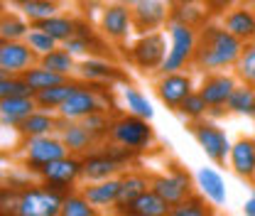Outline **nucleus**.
I'll return each mask as SVG.
<instances>
[{"label":"nucleus","mask_w":255,"mask_h":216,"mask_svg":"<svg viewBox=\"0 0 255 216\" xmlns=\"http://www.w3.org/2000/svg\"><path fill=\"white\" fill-rule=\"evenodd\" d=\"M226 111L231 113H241V116H255V91L253 86L248 84H241L236 86L228 103H226Z\"/></svg>","instance_id":"c756f323"},{"label":"nucleus","mask_w":255,"mask_h":216,"mask_svg":"<svg viewBox=\"0 0 255 216\" xmlns=\"http://www.w3.org/2000/svg\"><path fill=\"white\" fill-rule=\"evenodd\" d=\"M101 209H96L94 204L79 192H69L66 197H64V204H62V212L59 216H98Z\"/></svg>","instance_id":"72a5a7b5"},{"label":"nucleus","mask_w":255,"mask_h":216,"mask_svg":"<svg viewBox=\"0 0 255 216\" xmlns=\"http://www.w3.org/2000/svg\"><path fill=\"white\" fill-rule=\"evenodd\" d=\"M17 7H20L22 17H27L32 25L39 22V20H47V17L57 15V10H59L57 0H25V2H20Z\"/></svg>","instance_id":"473e14b6"},{"label":"nucleus","mask_w":255,"mask_h":216,"mask_svg":"<svg viewBox=\"0 0 255 216\" xmlns=\"http://www.w3.org/2000/svg\"><path fill=\"white\" fill-rule=\"evenodd\" d=\"M167 216H214V207L206 202L204 194H191L184 202L174 204Z\"/></svg>","instance_id":"7c9ffc66"},{"label":"nucleus","mask_w":255,"mask_h":216,"mask_svg":"<svg viewBox=\"0 0 255 216\" xmlns=\"http://www.w3.org/2000/svg\"><path fill=\"white\" fill-rule=\"evenodd\" d=\"M236 86H238L236 76H231V74H223V71L206 74L201 86H199V93L209 103V113H214V116L223 113V108H226V103H228V98H231V93H233Z\"/></svg>","instance_id":"9b49d317"},{"label":"nucleus","mask_w":255,"mask_h":216,"mask_svg":"<svg viewBox=\"0 0 255 216\" xmlns=\"http://www.w3.org/2000/svg\"><path fill=\"white\" fill-rule=\"evenodd\" d=\"M123 98H126L128 113H135V116H140V118H147V121L155 116V111H152V106H150L147 96H142V93L137 91V89L126 86V89H123Z\"/></svg>","instance_id":"e433bc0d"},{"label":"nucleus","mask_w":255,"mask_h":216,"mask_svg":"<svg viewBox=\"0 0 255 216\" xmlns=\"http://www.w3.org/2000/svg\"><path fill=\"white\" fill-rule=\"evenodd\" d=\"M76 86H79V84H74V81H64V84H57V86H52V89L37 91L34 93V101H37V106H39L42 111H59L64 101L76 91Z\"/></svg>","instance_id":"a878e982"},{"label":"nucleus","mask_w":255,"mask_h":216,"mask_svg":"<svg viewBox=\"0 0 255 216\" xmlns=\"http://www.w3.org/2000/svg\"><path fill=\"white\" fill-rule=\"evenodd\" d=\"M25 42L30 44V49L37 54V57H44V54H49V52H54L57 49V39L49 34V32H44V30H39V27H34L32 25L30 32H27V37H25Z\"/></svg>","instance_id":"c9c22d12"},{"label":"nucleus","mask_w":255,"mask_h":216,"mask_svg":"<svg viewBox=\"0 0 255 216\" xmlns=\"http://www.w3.org/2000/svg\"><path fill=\"white\" fill-rule=\"evenodd\" d=\"M7 194L10 202L2 199V216H59L64 204V194L49 189L47 185L25 187L17 192L10 189Z\"/></svg>","instance_id":"f03ea898"},{"label":"nucleus","mask_w":255,"mask_h":216,"mask_svg":"<svg viewBox=\"0 0 255 216\" xmlns=\"http://www.w3.org/2000/svg\"><path fill=\"white\" fill-rule=\"evenodd\" d=\"M37 101L34 96H15V98H0V118L2 125L17 128L25 118H30L32 113L37 111Z\"/></svg>","instance_id":"412c9836"},{"label":"nucleus","mask_w":255,"mask_h":216,"mask_svg":"<svg viewBox=\"0 0 255 216\" xmlns=\"http://www.w3.org/2000/svg\"><path fill=\"white\" fill-rule=\"evenodd\" d=\"M130 30H132V12H130V5L128 2L108 5L101 12V32L108 39L123 42L128 34H130Z\"/></svg>","instance_id":"dca6fc26"},{"label":"nucleus","mask_w":255,"mask_h":216,"mask_svg":"<svg viewBox=\"0 0 255 216\" xmlns=\"http://www.w3.org/2000/svg\"><path fill=\"white\" fill-rule=\"evenodd\" d=\"M196 185L201 189V194H204L209 202H214L216 207L226 204V199H228V194H226V182H223V177L214 170V167H201V170L196 172Z\"/></svg>","instance_id":"5701e85b"},{"label":"nucleus","mask_w":255,"mask_h":216,"mask_svg":"<svg viewBox=\"0 0 255 216\" xmlns=\"http://www.w3.org/2000/svg\"><path fill=\"white\" fill-rule=\"evenodd\" d=\"M132 12V27L137 32H155L157 27L167 25V20L172 17V10L167 2L159 0H137L130 5Z\"/></svg>","instance_id":"4468645a"},{"label":"nucleus","mask_w":255,"mask_h":216,"mask_svg":"<svg viewBox=\"0 0 255 216\" xmlns=\"http://www.w3.org/2000/svg\"><path fill=\"white\" fill-rule=\"evenodd\" d=\"M179 2H199V0H179Z\"/></svg>","instance_id":"49530a36"},{"label":"nucleus","mask_w":255,"mask_h":216,"mask_svg":"<svg viewBox=\"0 0 255 216\" xmlns=\"http://www.w3.org/2000/svg\"><path fill=\"white\" fill-rule=\"evenodd\" d=\"M150 189L152 192H157L159 197L169 204V207H174V204H179V202H184L187 197L194 194V187H191V177L184 172V170H179L177 165H172L164 175H157V177H152L150 180Z\"/></svg>","instance_id":"1a4fd4ad"},{"label":"nucleus","mask_w":255,"mask_h":216,"mask_svg":"<svg viewBox=\"0 0 255 216\" xmlns=\"http://www.w3.org/2000/svg\"><path fill=\"white\" fill-rule=\"evenodd\" d=\"M57 130H59V138L64 140L66 150L71 155H89L91 148L98 143L94 135H91V130L81 121H66V118L59 116V128Z\"/></svg>","instance_id":"a211bd4d"},{"label":"nucleus","mask_w":255,"mask_h":216,"mask_svg":"<svg viewBox=\"0 0 255 216\" xmlns=\"http://www.w3.org/2000/svg\"><path fill=\"white\" fill-rule=\"evenodd\" d=\"M159 2H167V5H172V2H174V0H159Z\"/></svg>","instance_id":"a18cd8bd"},{"label":"nucleus","mask_w":255,"mask_h":216,"mask_svg":"<svg viewBox=\"0 0 255 216\" xmlns=\"http://www.w3.org/2000/svg\"><path fill=\"white\" fill-rule=\"evenodd\" d=\"M81 194L94 204L96 209H113L118 204V197H121V177L89 182V187L81 189Z\"/></svg>","instance_id":"aec40b11"},{"label":"nucleus","mask_w":255,"mask_h":216,"mask_svg":"<svg viewBox=\"0 0 255 216\" xmlns=\"http://www.w3.org/2000/svg\"><path fill=\"white\" fill-rule=\"evenodd\" d=\"M121 2H128V5H132V2H137V0H121Z\"/></svg>","instance_id":"c03bdc74"},{"label":"nucleus","mask_w":255,"mask_h":216,"mask_svg":"<svg viewBox=\"0 0 255 216\" xmlns=\"http://www.w3.org/2000/svg\"><path fill=\"white\" fill-rule=\"evenodd\" d=\"M169 204L159 197L157 192L147 189L145 194H140L135 202H130L128 207H123L116 214H128V216H167L169 214Z\"/></svg>","instance_id":"4be33fe9"},{"label":"nucleus","mask_w":255,"mask_h":216,"mask_svg":"<svg viewBox=\"0 0 255 216\" xmlns=\"http://www.w3.org/2000/svg\"><path fill=\"white\" fill-rule=\"evenodd\" d=\"M79 177H81V160L74 157L71 153L59 157V160H54V162H49V165L39 172L42 185H47L49 189L59 192L64 197L71 192V187L76 185Z\"/></svg>","instance_id":"6e6552de"},{"label":"nucleus","mask_w":255,"mask_h":216,"mask_svg":"<svg viewBox=\"0 0 255 216\" xmlns=\"http://www.w3.org/2000/svg\"><path fill=\"white\" fill-rule=\"evenodd\" d=\"M231 170L243 177V180H255V138H241L231 145V155H228Z\"/></svg>","instance_id":"6ab92c4d"},{"label":"nucleus","mask_w":255,"mask_h":216,"mask_svg":"<svg viewBox=\"0 0 255 216\" xmlns=\"http://www.w3.org/2000/svg\"><path fill=\"white\" fill-rule=\"evenodd\" d=\"M191 135L199 143V148L204 150V155L214 162V165H226V157L231 155V140L226 138L219 125L214 121H194L191 123Z\"/></svg>","instance_id":"423d86ee"},{"label":"nucleus","mask_w":255,"mask_h":216,"mask_svg":"<svg viewBox=\"0 0 255 216\" xmlns=\"http://www.w3.org/2000/svg\"><path fill=\"white\" fill-rule=\"evenodd\" d=\"M221 25L243 44H248L255 39V10L251 5H233L221 15Z\"/></svg>","instance_id":"f3484780"},{"label":"nucleus","mask_w":255,"mask_h":216,"mask_svg":"<svg viewBox=\"0 0 255 216\" xmlns=\"http://www.w3.org/2000/svg\"><path fill=\"white\" fill-rule=\"evenodd\" d=\"M128 59L142 71H155L162 69V64L167 59V39L162 32H145L140 34V39L130 47Z\"/></svg>","instance_id":"39448f33"},{"label":"nucleus","mask_w":255,"mask_h":216,"mask_svg":"<svg viewBox=\"0 0 255 216\" xmlns=\"http://www.w3.org/2000/svg\"><path fill=\"white\" fill-rule=\"evenodd\" d=\"M81 123L86 125L89 130H91V135H94L96 140H101V138H106V135H111V125L113 121H108V116L103 113V111H98V113H91V116H86Z\"/></svg>","instance_id":"a19ab883"},{"label":"nucleus","mask_w":255,"mask_h":216,"mask_svg":"<svg viewBox=\"0 0 255 216\" xmlns=\"http://www.w3.org/2000/svg\"><path fill=\"white\" fill-rule=\"evenodd\" d=\"M179 113L184 116V118H189L191 123L194 121H201L206 113H209V103L204 101V96L199 91H194V93H189L187 96V101L179 106Z\"/></svg>","instance_id":"ea45409f"},{"label":"nucleus","mask_w":255,"mask_h":216,"mask_svg":"<svg viewBox=\"0 0 255 216\" xmlns=\"http://www.w3.org/2000/svg\"><path fill=\"white\" fill-rule=\"evenodd\" d=\"M37 54L30 49L25 39H2L0 44V74L2 76H17L34 66Z\"/></svg>","instance_id":"9d476101"},{"label":"nucleus","mask_w":255,"mask_h":216,"mask_svg":"<svg viewBox=\"0 0 255 216\" xmlns=\"http://www.w3.org/2000/svg\"><path fill=\"white\" fill-rule=\"evenodd\" d=\"M15 96H34V91L30 89V84L25 81L22 74L0 79V98H15Z\"/></svg>","instance_id":"58836bf2"},{"label":"nucleus","mask_w":255,"mask_h":216,"mask_svg":"<svg viewBox=\"0 0 255 216\" xmlns=\"http://www.w3.org/2000/svg\"><path fill=\"white\" fill-rule=\"evenodd\" d=\"M116 216H128V214H116Z\"/></svg>","instance_id":"de8ad7c7"},{"label":"nucleus","mask_w":255,"mask_h":216,"mask_svg":"<svg viewBox=\"0 0 255 216\" xmlns=\"http://www.w3.org/2000/svg\"><path fill=\"white\" fill-rule=\"evenodd\" d=\"M34 27H39V30L49 32L57 42H66V39H71L74 34H76V22L71 20V17H64V15H52V17H47V20H39V22H34Z\"/></svg>","instance_id":"c85d7f7f"},{"label":"nucleus","mask_w":255,"mask_h":216,"mask_svg":"<svg viewBox=\"0 0 255 216\" xmlns=\"http://www.w3.org/2000/svg\"><path fill=\"white\" fill-rule=\"evenodd\" d=\"M150 189V180L140 172H128L121 177V197H118V204L113 207V212H121L123 207H128L130 202H135L140 194H145Z\"/></svg>","instance_id":"393cba45"},{"label":"nucleus","mask_w":255,"mask_h":216,"mask_svg":"<svg viewBox=\"0 0 255 216\" xmlns=\"http://www.w3.org/2000/svg\"><path fill=\"white\" fill-rule=\"evenodd\" d=\"M243 52V42L238 37H233L223 25L216 22H204L201 32L196 37V52H194V62L199 71H221L226 66H236L238 57Z\"/></svg>","instance_id":"f257e3e1"},{"label":"nucleus","mask_w":255,"mask_h":216,"mask_svg":"<svg viewBox=\"0 0 255 216\" xmlns=\"http://www.w3.org/2000/svg\"><path fill=\"white\" fill-rule=\"evenodd\" d=\"M243 214L246 216H255V194L243 204Z\"/></svg>","instance_id":"37998d69"},{"label":"nucleus","mask_w":255,"mask_h":216,"mask_svg":"<svg viewBox=\"0 0 255 216\" xmlns=\"http://www.w3.org/2000/svg\"><path fill=\"white\" fill-rule=\"evenodd\" d=\"M69 155L62 138L54 135H39V138H25V165L32 172H42L49 162Z\"/></svg>","instance_id":"0eeeda50"},{"label":"nucleus","mask_w":255,"mask_h":216,"mask_svg":"<svg viewBox=\"0 0 255 216\" xmlns=\"http://www.w3.org/2000/svg\"><path fill=\"white\" fill-rule=\"evenodd\" d=\"M111 140L132 150V153H142L152 143V128L147 123V118L126 113V116L116 118L111 125Z\"/></svg>","instance_id":"20e7f679"},{"label":"nucleus","mask_w":255,"mask_h":216,"mask_svg":"<svg viewBox=\"0 0 255 216\" xmlns=\"http://www.w3.org/2000/svg\"><path fill=\"white\" fill-rule=\"evenodd\" d=\"M233 69H236V79H241L248 86H255V39L243 44V52Z\"/></svg>","instance_id":"f704fd0d"},{"label":"nucleus","mask_w":255,"mask_h":216,"mask_svg":"<svg viewBox=\"0 0 255 216\" xmlns=\"http://www.w3.org/2000/svg\"><path fill=\"white\" fill-rule=\"evenodd\" d=\"M155 91H157L159 101L167 108L179 111V106L187 101V96L194 93V81H191L189 74H184V71H169V74L159 76V81L155 84Z\"/></svg>","instance_id":"ddd939ff"},{"label":"nucleus","mask_w":255,"mask_h":216,"mask_svg":"<svg viewBox=\"0 0 255 216\" xmlns=\"http://www.w3.org/2000/svg\"><path fill=\"white\" fill-rule=\"evenodd\" d=\"M79 74L89 81H121L123 74L118 66L106 62H98V59H86V62L79 64Z\"/></svg>","instance_id":"cd10ccee"},{"label":"nucleus","mask_w":255,"mask_h":216,"mask_svg":"<svg viewBox=\"0 0 255 216\" xmlns=\"http://www.w3.org/2000/svg\"><path fill=\"white\" fill-rule=\"evenodd\" d=\"M169 49H167V59L162 64V74L169 71H182L194 62V52H196V32L191 25L179 22V20H169Z\"/></svg>","instance_id":"7ed1b4c3"},{"label":"nucleus","mask_w":255,"mask_h":216,"mask_svg":"<svg viewBox=\"0 0 255 216\" xmlns=\"http://www.w3.org/2000/svg\"><path fill=\"white\" fill-rule=\"evenodd\" d=\"M22 76H25V81L30 84V89L34 93L44 91V89H52V86L64 84V81H69V76H62V74H57V71H52V69H47V66H42V64L30 66L27 71H22Z\"/></svg>","instance_id":"bb28decb"},{"label":"nucleus","mask_w":255,"mask_h":216,"mask_svg":"<svg viewBox=\"0 0 255 216\" xmlns=\"http://www.w3.org/2000/svg\"><path fill=\"white\" fill-rule=\"evenodd\" d=\"M59 128V118H54L49 111H34L30 118H25L15 130L22 138H39V135H52Z\"/></svg>","instance_id":"b1692460"},{"label":"nucleus","mask_w":255,"mask_h":216,"mask_svg":"<svg viewBox=\"0 0 255 216\" xmlns=\"http://www.w3.org/2000/svg\"><path fill=\"white\" fill-rule=\"evenodd\" d=\"M204 2H206V12L209 15H223L233 5H255V0H204Z\"/></svg>","instance_id":"79ce46f5"},{"label":"nucleus","mask_w":255,"mask_h":216,"mask_svg":"<svg viewBox=\"0 0 255 216\" xmlns=\"http://www.w3.org/2000/svg\"><path fill=\"white\" fill-rule=\"evenodd\" d=\"M39 64L42 66H47V69H52V71H57V74H62V76H69V74H74L79 66L74 62V54L66 49V47H57L54 52H49V54H44V57H39Z\"/></svg>","instance_id":"2f4dec72"},{"label":"nucleus","mask_w":255,"mask_h":216,"mask_svg":"<svg viewBox=\"0 0 255 216\" xmlns=\"http://www.w3.org/2000/svg\"><path fill=\"white\" fill-rule=\"evenodd\" d=\"M253 182H255V180H253Z\"/></svg>","instance_id":"8fccbe9b"},{"label":"nucleus","mask_w":255,"mask_h":216,"mask_svg":"<svg viewBox=\"0 0 255 216\" xmlns=\"http://www.w3.org/2000/svg\"><path fill=\"white\" fill-rule=\"evenodd\" d=\"M123 167V162L111 153L108 148L101 153H89L81 157V177L86 182H101L116 177V172Z\"/></svg>","instance_id":"2eb2a0df"},{"label":"nucleus","mask_w":255,"mask_h":216,"mask_svg":"<svg viewBox=\"0 0 255 216\" xmlns=\"http://www.w3.org/2000/svg\"><path fill=\"white\" fill-rule=\"evenodd\" d=\"M32 25H27V17L20 15H2V25H0V34L2 39H25Z\"/></svg>","instance_id":"4c0bfd02"},{"label":"nucleus","mask_w":255,"mask_h":216,"mask_svg":"<svg viewBox=\"0 0 255 216\" xmlns=\"http://www.w3.org/2000/svg\"><path fill=\"white\" fill-rule=\"evenodd\" d=\"M253 194H255V192H253Z\"/></svg>","instance_id":"09e8293b"},{"label":"nucleus","mask_w":255,"mask_h":216,"mask_svg":"<svg viewBox=\"0 0 255 216\" xmlns=\"http://www.w3.org/2000/svg\"><path fill=\"white\" fill-rule=\"evenodd\" d=\"M98 111H103V103L98 98V91H96L94 86H89V84H79L76 91L64 101L62 108L57 113L62 118H66V121H84L86 116L98 113Z\"/></svg>","instance_id":"f8f14e48"}]
</instances>
